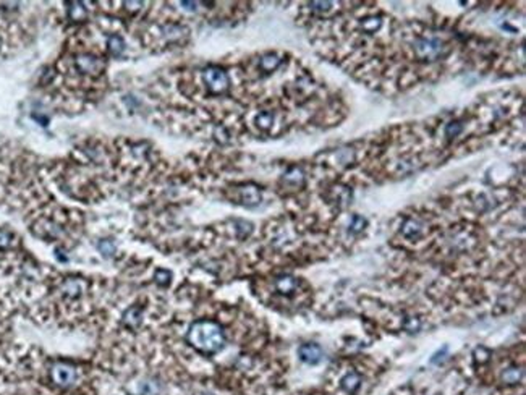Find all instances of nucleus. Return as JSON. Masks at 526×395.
<instances>
[{"instance_id":"13","label":"nucleus","mask_w":526,"mask_h":395,"mask_svg":"<svg viewBox=\"0 0 526 395\" xmlns=\"http://www.w3.org/2000/svg\"><path fill=\"white\" fill-rule=\"evenodd\" d=\"M280 62H282V59H280L277 54H267L261 59L259 65L264 71H274L280 65Z\"/></svg>"},{"instance_id":"2","label":"nucleus","mask_w":526,"mask_h":395,"mask_svg":"<svg viewBox=\"0 0 526 395\" xmlns=\"http://www.w3.org/2000/svg\"><path fill=\"white\" fill-rule=\"evenodd\" d=\"M449 45L436 36H421L413 42V52L420 60L434 62L449 54Z\"/></svg>"},{"instance_id":"19","label":"nucleus","mask_w":526,"mask_h":395,"mask_svg":"<svg viewBox=\"0 0 526 395\" xmlns=\"http://www.w3.org/2000/svg\"><path fill=\"white\" fill-rule=\"evenodd\" d=\"M521 376H523V371L520 368H509L507 371H504L502 379L507 384H516L521 379Z\"/></svg>"},{"instance_id":"23","label":"nucleus","mask_w":526,"mask_h":395,"mask_svg":"<svg viewBox=\"0 0 526 395\" xmlns=\"http://www.w3.org/2000/svg\"><path fill=\"white\" fill-rule=\"evenodd\" d=\"M237 230H238V236H241V238H244V236H248L250 233H251V230H253V227H251V224H248V222H244V220H240V222H237Z\"/></svg>"},{"instance_id":"5","label":"nucleus","mask_w":526,"mask_h":395,"mask_svg":"<svg viewBox=\"0 0 526 395\" xmlns=\"http://www.w3.org/2000/svg\"><path fill=\"white\" fill-rule=\"evenodd\" d=\"M75 65L81 73H86V75H99V73L104 70L105 63L101 59L93 57V55H79L75 60Z\"/></svg>"},{"instance_id":"21","label":"nucleus","mask_w":526,"mask_h":395,"mask_svg":"<svg viewBox=\"0 0 526 395\" xmlns=\"http://www.w3.org/2000/svg\"><path fill=\"white\" fill-rule=\"evenodd\" d=\"M461 131H463V125H461L460 122H450L446 126V136H449V138L458 136Z\"/></svg>"},{"instance_id":"9","label":"nucleus","mask_w":526,"mask_h":395,"mask_svg":"<svg viewBox=\"0 0 526 395\" xmlns=\"http://www.w3.org/2000/svg\"><path fill=\"white\" fill-rule=\"evenodd\" d=\"M141 319H143V309L138 308V306H131L125 311V314H123V324L134 330V329H138V326L141 324Z\"/></svg>"},{"instance_id":"24","label":"nucleus","mask_w":526,"mask_h":395,"mask_svg":"<svg viewBox=\"0 0 526 395\" xmlns=\"http://www.w3.org/2000/svg\"><path fill=\"white\" fill-rule=\"evenodd\" d=\"M366 225V220L363 219L361 216H355L353 217V224H351V230L353 232H361Z\"/></svg>"},{"instance_id":"1","label":"nucleus","mask_w":526,"mask_h":395,"mask_svg":"<svg viewBox=\"0 0 526 395\" xmlns=\"http://www.w3.org/2000/svg\"><path fill=\"white\" fill-rule=\"evenodd\" d=\"M186 342L199 353L214 355L224 348L225 334L220 324L215 321L199 319L189 326L186 332Z\"/></svg>"},{"instance_id":"11","label":"nucleus","mask_w":526,"mask_h":395,"mask_svg":"<svg viewBox=\"0 0 526 395\" xmlns=\"http://www.w3.org/2000/svg\"><path fill=\"white\" fill-rule=\"evenodd\" d=\"M275 287H277V290L280 293H284V295H290V293L296 290L298 280L295 277H292V275H282V277H279L275 280Z\"/></svg>"},{"instance_id":"17","label":"nucleus","mask_w":526,"mask_h":395,"mask_svg":"<svg viewBox=\"0 0 526 395\" xmlns=\"http://www.w3.org/2000/svg\"><path fill=\"white\" fill-rule=\"evenodd\" d=\"M361 26L366 33H376L379 28L382 26V20H380V18H376V16H369V18H365V20L361 21Z\"/></svg>"},{"instance_id":"18","label":"nucleus","mask_w":526,"mask_h":395,"mask_svg":"<svg viewBox=\"0 0 526 395\" xmlns=\"http://www.w3.org/2000/svg\"><path fill=\"white\" fill-rule=\"evenodd\" d=\"M272 122H274V114L267 112V110L258 114V117H256V125L261 128V130H267V128H270Z\"/></svg>"},{"instance_id":"12","label":"nucleus","mask_w":526,"mask_h":395,"mask_svg":"<svg viewBox=\"0 0 526 395\" xmlns=\"http://www.w3.org/2000/svg\"><path fill=\"white\" fill-rule=\"evenodd\" d=\"M402 233L406 236V238H410V240H414V238H418L421 235V225L420 222H416L414 219H408L406 222L403 224L402 227Z\"/></svg>"},{"instance_id":"3","label":"nucleus","mask_w":526,"mask_h":395,"mask_svg":"<svg viewBox=\"0 0 526 395\" xmlns=\"http://www.w3.org/2000/svg\"><path fill=\"white\" fill-rule=\"evenodd\" d=\"M203 78L212 94H224L225 91L229 89V85H230L229 75L219 67L206 68L203 71Z\"/></svg>"},{"instance_id":"8","label":"nucleus","mask_w":526,"mask_h":395,"mask_svg":"<svg viewBox=\"0 0 526 395\" xmlns=\"http://www.w3.org/2000/svg\"><path fill=\"white\" fill-rule=\"evenodd\" d=\"M284 183L290 188H300L304 185V173L301 169L298 167H290L285 175H284Z\"/></svg>"},{"instance_id":"7","label":"nucleus","mask_w":526,"mask_h":395,"mask_svg":"<svg viewBox=\"0 0 526 395\" xmlns=\"http://www.w3.org/2000/svg\"><path fill=\"white\" fill-rule=\"evenodd\" d=\"M240 199L244 206H256L261 203V190L256 185H244L240 188Z\"/></svg>"},{"instance_id":"4","label":"nucleus","mask_w":526,"mask_h":395,"mask_svg":"<svg viewBox=\"0 0 526 395\" xmlns=\"http://www.w3.org/2000/svg\"><path fill=\"white\" fill-rule=\"evenodd\" d=\"M50 376H52V381L57 385H60V387H68V385L75 382L76 371H75L73 366L65 364V363H59L52 368Z\"/></svg>"},{"instance_id":"14","label":"nucleus","mask_w":526,"mask_h":395,"mask_svg":"<svg viewBox=\"0 0 526 395\" xmlns=\"http://www.w3.org/2000/svg\"><path fill=\"white\" fill-rule=\"evenodd\" d=\"M359 382H361L359 376H358L355 371H350V373L345 376V378L342 379V387L345 389L347 392L353 393V392H355V390L359 387Z\"/></svg>"},{"instance_id":"16","label":"nucleus","mask_w":526,"mask_h":395,"mask_svg":"<svg viewBox=\"0 0 526 395\" xmlns=\"http://www.w3.org/2000/svg\"><path fill=\"white\" fill-rule=\"evenodd\" d=\"M108 52H110L112 55H115V57H119V55L123 52V49H125V42H123V39L120 38V36L119 34H114V36H110V38H108Z\"/></svg>"},{"instance_id":"15","label":"nucleus","mask_w":526,"mask_h":395,"mask_svg":"<svg viewBox=\"0 0 526 395\" xmlns=\"http://www.w3.org/2000/svg\"><path fill=\"white\" fill-rule=\"evenodd\" d=\"M86 15H88V12H86V8L83 7V4H79V2L70 4V7H68V16L71 18V20L81 21V20H85Z\"/></svg>"},{"instance_id":"26","label":"nucleus","mask_w":526,"mask_h":395,"mask_svg":"<svg viewBox=\"0 0 526 395\" xmlns=\"http://www.w3.org/2000/svg\"><path fill=\"white\" fill-rule=\"evenodd\" d=\"M313 5V8H314V10H329V8H330V2H313L311 4Z\"/></svg>"},{"instance_id":"10","label":"nucleus","mask_w":526,"mask_h":395,"mask_svg":"<svg viewBox=\"0 0 526 395\" xmlns=\"http://www.w3.org/2000/svg\"><path fill=\"white\" fill-rule=\"evenodd\" d=\"M83 290H85V282L79 280V279H68V280L63 282V285H62L63 295H67L70 298L79 297L81 293H83Z\"/></svg>"},{"instance_id":"22","label":"nucleus","mask_w":526,"mask_h":395,"mask_svg":"<svg viewBox=\"0 0 526 395\" xmlns=\"http://www.w3.org/2000/svg\"><path fill=\"white\" fill-rule=\"evenodd\" d=\"M154 279H156V282L159 283V285H169L170 279H172V274L169 271H165V269H159V271H156Z\"/></svg>"},{"instance_id":"25","label":"nucleus","mask_w":526,"mask_h":395,"mask_svg":"<svg viewBox=\"0 0 526 395\" xmlns=\"http://www.w3.org/2000/svg\"><path fill=\"white\" fill-rule=\"evenodd\" d=\"M10 240H12L10 233H8L7 230H0V248H7L8 245H10Z\"/></svg>"},{"instance_id":"20","label":"nucleus","mask_w":526,"mask_h":395,"mask_svg":"<svg viewBox=\"0 0 526 395\" xmlns=\"http://www.w3.org/2000/svg\"><path fill=\"white\" fill-rule=\"evenodd\" d=\"M97 248H99V251L102 253L104 258H112L114 253H115V243L110 242V240H101L97 243Z\"/></svg>"},{"instance_id":"6","label":"nucleus","mask_w":526,"mask_h":395,"mask_svg":"<svg viewBox=\"0 0 526 395\" xmlns=\"http://www.w3.org/2000/svg\"><path fill=\"white\" fill-rule=\"evenodd\" d=\"M300 358L308 364H316L322 360V348L316 344H304L300 347Z\"/></svg>"}]
</instances>
